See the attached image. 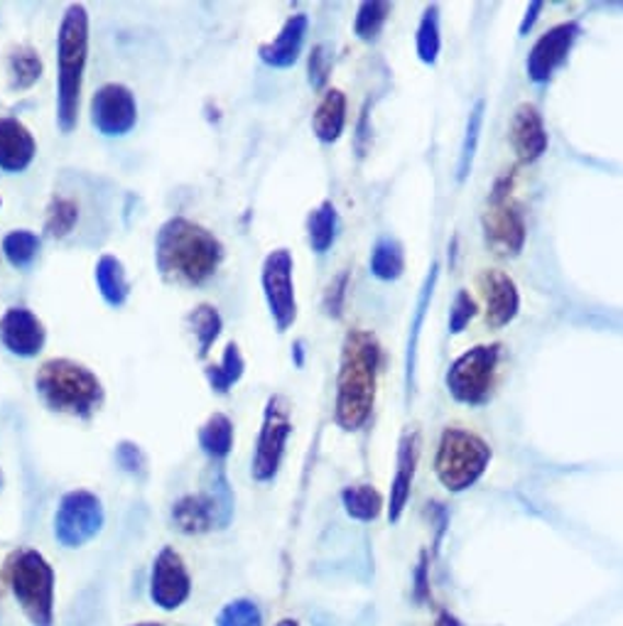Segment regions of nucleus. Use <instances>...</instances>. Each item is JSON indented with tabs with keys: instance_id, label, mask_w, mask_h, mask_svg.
Returning a JSON list of instances; mask_svg holds the SVG:
<instances>
[{
	"instance_id": "1",
	"label": "nucleus",
	"mask_w": 623,
	"mask_h": 626,
	"mask_svg": "<svg viewBox=\"0 0 623 626\" xmlns=\"http://www.w3.org/2000/svg\"><path fill=\"white\" fill-rule=\"evenodd\" d=\"M223 258L221 241L185 217L162 224L155 241V264L162 278L182 286H201L217 273Z\"/></svg>"
},
{
	"instance_id": "2",
	"label": "nucleus",
	"mask_w": 623,
	"mask_h": 626,
	"mask_svg": "<svg viewBox=\"0 0 623 626\" xmlns=\"http://www.w3.org/2000/svg\"><path fill=\"white\" fill-rule=\"evenodd\" d=\"M381 361L371 332L351 329L344 339L339 379H336V410L334 418L344 430H359L369 420L376 401V373Z\"/></svg>"
},
{
	"instance_id": "3",
	"label": "nucleus",
	"mask_w": 623,
	"mask_h": 626,
	"mask_svg": "<svg viewBox=\"0 0 623 626\" xmlns=\"http://www.w3.org/2000/svg\"><path fill=\"white\" fill-rule=\"evenodd\" d=\"M89 59V13L84 5H69L57 33V124L71 134L79 124V98Z\"/></svg>"
},
{
	"instance_id": "4",
	"label": "nucleus",
	"mask_w": 623,
	"mask_h": 626,
	"mask_svg": "<svg viewBox=\"0 0 623 626\" xmlns=\"http://www.w3.org/2000/svg\"><path fill=\"white\" fill-rule=\"evenodd\" d=\"M35 389L47 408L89 420L104 403V386L84 363L71 359H49L39 367Z\"/></svg>"
},
{
	"instance_id": "5",
	"label": "nucleus",
	"mask_w": 623,
	"mask_h": 626,
	"mask_svg": "<svg viewBox=\"0 0 623 626\" xmlns=\"http://www.w3.org/2000/svg\"><path fill=\"white\" fill-rule=\"evenodd\" d=\"M8 582L33 626H55V570L39 550H20L8 565Z\"/></svg>"
},
{
	"instance_id": "6",
	"label": "nucleus",
	"mask_w": 623,
	"mask_h": 626,
	"mask_svg": "<svg viewBox=\"0 0 623 626\" xmlns=\"http://www.w3.org/2000/svg\"><path fill=\"white\" fill-rule=\"evenodd\" d=\"M492 460V448L462 428H447L439 440L435 472L442 487L449 491H464L474 487Z\"/></svg>"
},
{
	"instance_id": "7",
	"label": "nucleus",
	"mask_w": 623,
	"mask_h": 626,
	"mask_svg": "<svg viewBox=\"0 0 623 626\" xmlns=\"http://www.w3.org/2000/svg\"><path fill=\"white\" fill-rule=\"evenodd\" d=\"M233 517V494L223 472L214 474L207 489L187 494L172 503V523L185 536H201L214 529H227Z\"/></svg>"
},
{
	"instance_id": "8",
	"label": "nucleus",
	"mask_w": 623,
	"mask_h": 626,
	"mask_svg": "<svg viewBox=\"0 0 623 626\" xmlns=\"http://www.w3.org/2000/svg\"><path fill=\"white\" fill-rule=\"evenodd\" d=\"M500 359L498 345H482L464 351L447 371V389L464 406H482L494 389Z\"/></svg>"
},
{
	"instance_id": "9",
	"label": "nucleus",
	"mask_w": 623,
	"mask_h": 626,
	"mask_svg": "<svg viewBox=\"0 0 623 626\" xmlns=\"http://www.w3.org/2000/svg\"><path fill=\"white\" fill-rule=\"evenodd\" d=\"M104 503L86 489H74L62 497L55 513V538L65 548H81L104 529Z\"/></svg>"
},
{
	"instance_id": "10",
	"label": "nucleus",
	"mask_w": 623,
	"mask_h": 626,
	"mask_svg": "<svg viewBox=\"0 0 623 626\" xmlns=\"http://www.w3.org/2000/svg\"><path fill=\"white\" fill-rule=\"evenodd\" d=\"M292 432L290 403L282 396H273L263 413V426L255 442V454L251 462V474L255 482H270L280 470L285 457V445Z\"/></svg>"
},
{
	"instance_id": "11",
	"label": "nucleus",
	"mask_w": 623,
	"mask_h": 626,
	"mask_svg": "<svg viewBox=\"0 0 623 626\" xmlns=\"http://www.w3.org/2000/svg\"><path fill=\"white\" fill-rule=\"evenodd\" d=\"M292 256L288 248H278L263 264V292L270 308V317L278 332H288L298 320V300H295Z\"/></svg>"
},
{
	"instance_id": "12",
	"label": "nucleus",
	"mask_w": 623,
	"mask_h": 626,
	"mask_svg": "<svg viewBox=\"0 0 623 626\" xmlns=\"http://www.w3.org/2000/svg\"><path fill=\"white\" fill-rule=\"evenodd\" d=\"M192 578L185 560L175 548H162L152 563L150 572V600L155 607L175 612L189 600Z\"/></svg>"
},
{
	"instance_id": "13",
	"label": "nucleus",
	"mask_w": 623,
	"mask_h": 626,
	"mask_svg": "<svg viewBox=\"0 0 623 626\" xmlns=\"http://www.w3.org/2000/svg\"><path fill=\"white\" fill-rule=\"evenodd\" d=\"M91 124L101 136H126L138 124V104L132 91L124 84L101 86L91 98Z\"/></svg>"
},
{
	"instance_id": "14",
	"label": "nucleus",
	"mask_w": 623,
	"mask_h": 626,
	"mask_svg": "<svg viewBox=\"0 0 623 626\" xmlns=\"http://www.w3.org/2000/svg\"><path fill=\"white\" fill-rule=\"evenodd\" d=\"M484 234L492 248H496V254L516 256L523 248L526 221L514 201H508V189L496 187L492 205L484 215Z\"/></svg>"
},
{
	"instance_id": "15",
	"label": "nucleus",
	"mask_w": 623,
	"mask_h": 626,
	"mask_svg": "<svg viewBox=\"0 0 623 626\" xmlns=\"http://www.w3.org/2000/svg\"><path fill=\"white\" fill-rule=\"evenodd\" d=\"M0 341L20 359H33L45 349L47 329L27 308H8L0 317Z\"/></svg>"
},
{
	"instance_id": "16",
	"label": "nucleus",
	"mask_w": 623,
	"mask_h": 626,
	"mask_svg": "<svg viewBox=\"0 0 623 626\" xmlns=\"http://www.w3.org/2000/svg\"><path fill=\"white\" fill-rule=\"evenodd\" d=\"M577 35H579L577 23H562V25H555L553 30H547V33L533 45V49H530L528 62H526L528 77L533 79L535 84L550 82V77L555 74V69L567 59Z\"/></svg>"
},
{
	"instance_id": "17",
	"label": "nucleus",
	"mask_w": 623,
	"mask_h": 626,
	"mask_svg": "<svg viewBox=\"0 0 623 626\" xmlns=\"http://www.w3.org/2000/svg\"><path fill=\"white\" fill-rule=\"evenodd\" d=\"M478 290L486 302V325L488 327H506L510 320L518 315L520 298L516 282L510 280L504 270L488 268L478 276Z\"/></svg>"
},
{
	"instance_id": "18",
	"label": "nucleus",
	"mask_w": 623,
	"mask_h": 626,
	"mask_svg": "<svg viewBox=\"0 0 623 626\" xmlns=\"http://www.w3.org/2000/svg\"><path fill=\"white\" fill-rule=\"evenodd\" d=\"M510 146H514L516 155L523 163H535V160L547 150V130L543 124V116L538 114L535 106L520 104L516 108L514 118H510L508 128Z\"/></svg>"
},
{
	"instance_id": "19",
	"label": "nucleus",
	"mask_w": 623,
	"mask_h": 626,
	"mask_svg": "<svg viewBox=\"0 0 623 626\" xmlns=\"http://www.w3.org/2000/svg\"><path fill=\"white\" fill-rule=\"evenodd\" d=\"M37 143L25 124L18 118H0V170L3 173H23L33 165Z\"/></svg>"
},
{
	"instance_id": "20",
	"label": "nucleus",
	"mask_w": 623,
	"mask_h": 626,
	"mask_svg": "<svg viewBox=\"0 0 623 626\" xmlns=\"http://www.w3.org/2000/svg\"><path fill=\"white\" fill-rule=\"evenodd\" d=\"M308 30H310V20L304 13L292 15L288 23L282 25L280 35L273 39V43L263 45L258 53L261 59L268 67L273 69H288L295 62H298V57L302 53V45H304V37H308Z\"/></svg>"
},
{
	"instance_id": "21",
	"label": "nucleus",
	"mask_w": 623,
	"mask_h": 626,
	"mask_svg": "<svg viewBox=\"0 0 623 626\" xmlns=\"http://www.w3.org/2000/svg\"><path fill=\"white\" fill-rule=\"evenodd\" d=\"M417 454H420V448H417V432H413V436H405L401 440V450H397V470L391 487V507H388V519L393 523L403 517L405 503L411 499Z\"/></svg>"
},
{
	"instance_id": "22",
	"label": "nucleus",
	"mask_w": 623,
	"mask_h": 626,
	"mask_svg": "<svg viewBox=\"0 0 623 626\" xmlns=\"http://www.w3.org/2000/svg\"><path fill=\"white\" fill-rule=\"evenodd\" d=\"M344 124H346V98L339 89H330L314 111L312 118L314 136L320 138L322 143H334V140H339Z\"/></svg>"
},
{
	"instance_id": "23",
	"label": "nucleus",
	"mask_w": 623,
	"mask_h": 626,
	"mask_svg": "<svg viewBox=\"0 0 623 626\" xmlns=\"http://www.w3.org/2000/svg\"><path fill=\"white\" fill-rule=\"evenodd\" d=\"M94 278H96V286L101 298L106 300V305L111 308H124L126 300L130 295V282L126 276V268L124 264L116 256H101L96 270H94Z\"/></svg>"
},
{
	"instance_id": "24",
	"label": "nucleus",
	"mask_w": 623,
	"mask_h": 626,
	"mask_svg": "<svg viewBox=\"0 0 623 626\" xmlns=\"http://www.w3.org/2000/svg\"><path fill=\"white\" fill-rule=\"evenodd\" d=\"M5 67H8L10 86H13L15 91L30 89L39 77H43V59H39L37 49L30 45H18L10 49Z\"/></svg>"
},
{
	"instance_id": "25",
	"label": "nucleus",
	"mask_w": 623,
	"mask_h": 626,
	"mask_svg": "<svg viewBox=\"0 0 623 626\" xmlns=\"http://www.w3.org/2000/svg\"><path fill=\"white\" fill-rule=\"evenodd\" d=\"M199 448L211 460H227L233 450V422L223 416V413H214V416L204 422L199 430Z\"/></svg>"
},
{
	"instance_id": "26",
	"label": "nucleus",
	"mask_w": 623,
	"mask_h": 626,
	"mask_svg": "<svg viewBox=\"0 0 623 626\" xmlns=\"http://www.w3.org/2000/svg\"><path fill=\"white\" fill-rule=\"evenodd\" d=\"M336 227H339V215L332 201H322L308 219V236L314 254H326L336 239Z\"/></svg>"
},
{
	"instance_id": "27",
	"label": "nucleus",
	"mask_w": 623,
	"mask_h": 626,
	"mask_svg": "<svg viewBox=\"0 0 623 626\" xmlns=\"http://www.w3.org/2000/svg\"><path fill=\"white\" fill-rule=\"evenodd\" d=\"M405 270L403 246L395 239H381L371 251V273L381 280H397Z\"/></svg>"
},
{
	"instance_id": "28",
	"label": "nucleus",
	"mask_w": 623,
	"mask_h": 626,
	"mask_svg": "<svg viewBox=\"0 0 623 626\" xmlns=\"http://www.w3.org/2000/svg\"><path fill=\"white\" fill-rule=\"evenodd\" d=\"M243 369H246V361H243V355L239 345H231L223 351V359L217 367H209L207 369V379H209V386L211 391L217 393H229L243 376Z\"/></svg>"
},
{
	"instance_id": "29",
	"label": "nucleus",
	"mask_w": 623,
	"mask_h": 626,
	"mask_svg": "<svg viewBox=\"0 0 623 626\" xmlns=\"http://www.w3.org/2000/svg\"><path fill=\"white\" fill-rule=\"evenodd\" d=\"M189 327L194 332V337H197V347H199V357L204 359L209 355V349L214 341L219 339L221 335V327H223V320L219 315V310L214 305H199L189 312Z\"/></svg>"
},
{
	"instance_id": "30",
	"label": "nucleus",
	"mask_w": 623,
	"mask_h": 626,
	"mask_svg": "<svg viewBox=\"0 0 623 626\" xmlns=\"http://www.w3.org/2000/svg\"><path fill=\"white\" fill-rule=\"evenodd\" d=\"M344 509L356 521H373L383 509V499L369 484H356L342 491Z\"/></svg>"
},
{
	"instance_id": "31",
	"label": "nucleus",
	"mask_w": 623,
	"mask_h": 626,
	"mask_svg": "<svg viewBox=\"0 0 623 626\" xmlns=\"http://www.w3.org/2000/svg\"><path fill=\"white\" fill-rule=\"evenodd\" d=\"M77 221H79L77 201L65 195H55L47 207V219H45L47 236H53V239L69 236L71 231H74Z\"/></svg>"
},
{
	"instance_id": "32",
	"label": "nucleus",
	"mask_w": 623,
	"mask_h": 626,
	"mask_svg": "<svg viewBox=\"0 0 623 626\" xmlns=\"http://www.w3.org/2000/svg\"><path fill=\"white\" fill-rule=\"evenodd\" d=\"M484 108H486L484 101H476L472 114H469L462 153H459V163H457V179L459 182H464L469 175H472L476 148H478V136H482V124H484Z\"/></svg>"
},
{
	"instance_id": "33",
	"label": "nucleus",
	"mask_w": 623,
	"mask_h": 626,
	"mask_svg": "<svg viewBox=\"0 0 623 626\" xmlns=\"http://www.w3.org/2000/svg\"><path fill=\"white\" fill-rule=\"evenodd\" d=\"M435 282H437V264H432L430 268V276L425 280V288L420 292V300H417V312H415V320H413V332H411V341H407V391L413 386V376H415V363H417V339H420V327H423V320H425V312L430 308V300H432V292H435Z\"/></svg>"
},
{
	"instance_id": "34",
	"label": "nucleus",
	"mask_w": 623,
	"mask_h": 626,
	"mask_svg": "<svg viewBox=\"0 0 623 626\" xmlns=\"http://www.w3.org/2000/svg\"><path fill=\"white\" fill-rule=\"evenodd\" d=\"M39 251V236L27 229H15L3 239V254L13 268H27Z\"/></svg>"
},
{
	"instance_id": "35",
	"label": "nucleus",
	"mask_w": 623,
	"mask_h": 626,
	"mask_svg": "<svg viewBox=\"0 0 623 626\" xmlns=\"http://www.w3.org/2000/svg\"><path fill=\"white\" fill-rule=\"evenodd\" d=\"M417 57L423 59L425 65H435L439 47H442V39H439V10L437 5L427 8L425 15L420 20V27H417Z\"/></svg>"
},
{
	"instance_id": "36",
	"label": "nucleus",
	"mask_w": 623,
	"mask_h": 626,
	"mask_svg": "<svg viewBox=\"0 0 623 626\" xmlns=\"http://www.w3.org/2000/svg\"><path fill=\"white\" fill-rule=\"evenodd\" d=\"M388 13H391V5L381 3V0H369V3H361L359 13H356V20H354L356 37L373 39L383 30Z\"/></svg>"
},
{
	"instance_id": "37",
	"label": "nucleus",
	"mask_w": 623,
	"mask_h": 626,
	"mask_svg": "<svg viewBox=\"0 0 623 626\" xmlns=\"http://www.w3.org/2000/svg\"><path fill=\"white\" fill-rule=\"evenodd\" d=\"M217 626H263V614L253 600H233L219 612Z\"/></svg>"
},
{
	"instance_id": "38",
	"label": "nucleus",
	"mask_w": 623,
	"mask_h": 626,
	"mask_svg": "<svg viewBox=\"0 0 623 626\" xmlns=\"http://www.w3.org/2000/svg\"><path fill=\"white\" fill-rule=\"evenodd\" d=\"M474 315H476V302L472 300V295H469L466 290H459L454 295L452 310H449V332H452V335H459V332L469 325V320H472Z\"/></svg>"
},
{
	"instance_id": "39",
	"label": "nucleus",
	"mask_w": 623,
	"mask_h": 626,
	"mask_svg": "<svg viewBox=\"0 0 623 626\" xmlns=\"http://www.w3.org/2000/svg\"><path fill=\"white\" fill-rule=\"evenodd\" d=\"M116 462L120 464V470L128 474H146L148 467L146 454H142L138 445H132V442H120L116 448Z\"/></svg>"
},
{
	"instance_id": "40",
	"label": "nucleus",
	"mask_w": 623,
	"mask_h": 626,
	"mask_svg": "<svg viewBox=\"0 0 623 626\" xmlns=\"http://www.w3.org/2000/svg\"><path fill=\"white\" fill-rule=\"evenodd\" d=\"M346 286H349V273H342L330 288H326V298H324V310L330 312L332 317H342L344 310V298H346Z\"/></svg>"
},
{
	"instance_id": "41",
	"label": "nucleus",
	"mask_w": 623,
	"mask_h": 626,
	"mask_svg": "<svg viewBox=\"0 0 623 626\" xmlns=\"http://www.w3.org/2000/svg\"><path fill=\"white\" fill-rule=\"evenodd\" d=\"M330 77V53L324 45H316L310 55V84L322 89Z\"/></svg>"
},
{
	"instance_id": "42",
	"label": "nucleus",
	"mask_w": 623,
	"mask_h": 626,
	"mask_svg": "<svg viewBox=\"0 0 623 626\" xmlns=\"http://www.w3.org/2000/svg\"><path fill=\"white\" fill-rule=\"evenodd\" d=\"M540 10H543V3H540V0H538V3H533V5H530V8L526 10L523 25H520V35H526L528 30L535 25V20H538V13H540Z\"/></svg>"
},
{
	"instance_id": "43",
	"label": "nucleus",
	"mask_w": 623,
	"mask_h": 626,
	"mask_svg": "<svg viewBox=\"0 0 623 626\" xmlns=\"http://www.w3.org/2000/svg\"><path fill=\"white\" fill-rule=\"evenodd\" d=\"M295 363H298V367H302V341H295Z\"/></svg>"
},
{
	"instance_id": "44",
	"label": "nucleus",
	"mask_w": 623,
	"mask_h": 626,
	"mask_svg": "<svg viewBox=\"0 0 623 626\" xmlns=\"http://www.w3.org/2000/svg\"><path fill=\"white\" fill-rule=\"evenodd\" d=\"M439 626H457V622H454L452 617H447V614H445V617L439 619Z\"/></svg>"
},
{
	"instance_id": "45",
	"label": "nucleus",
	"mask_w": 623,
	"mask_h": 626,
	"mask_svg": "<svg viewBox=\"0 0 623 626\" xmlns=\"http://www.w3.org/2000/svg\"><path fill=\"white\" fill-rule=\"evenodd\" d=\"M275 626H300V624H298V622H295V619H280V622H278V624H275Z\"/></svg>"
},
{
	"instance_id": "46",
	"label": "nucleus",
	"mask_w": 623,
	"mask_h": 626,
	"mask_svg": "<svg viewBox=\"0 0 623 626\" xmlns=\"http://www.w3.org/2000/svg\"><path fill=\"white\" fill-rule=\"evenodd\" d=\"M132 626H165V624H158V622H140V624H132Z\"/></svg>"
},
{
	"instance_id": "47",
	"label": "nucleus",
	"mask_w": 623,
	"mask_h": 626,
	"mask_svg": "<svg viewBox=\"0 0 623 626\" xmlns=\"http://www.w3.org/2000/svg\"><path fill=\"white\" fill-rule=\"evenodd\" d=\"M0 487H3V472H0Z\"/></svg>"
},
{
	"instance_id": "48",
	"label": "nucleus",
	"mask_w": 623,
	"mask_h": 626,
	"mask_svg": "<svg viewBox=\"0 0 623 626\" xmlns=\"http://www.w3.org/2000/svg\"><path fill=\"white\" fill-rule=\"evenodd\" d=\"M0 207H3V201H0Z\"/></svg>"
}]
</instances>
